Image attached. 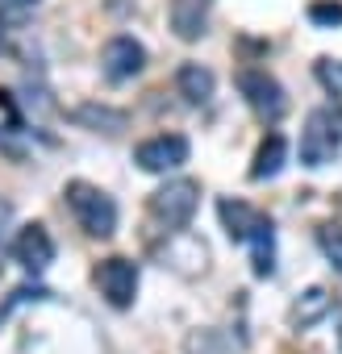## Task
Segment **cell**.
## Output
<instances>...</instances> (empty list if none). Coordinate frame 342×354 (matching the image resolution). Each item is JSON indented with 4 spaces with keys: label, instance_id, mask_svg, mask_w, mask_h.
Segmentation results:
<instances>
[{
    "label": "cell",
    "instance_id": "18",
    "mask_svg": "<svg viewBox=\"0 0 342 354\" xmlns=\"http://www.w3.org/2000/svg\"><path fill=\"white\" fill-rule=\"evenodd\" d=\"M313 75H317V84L330 96H342V59H317L313 63Z\"/></svg>",
    "mask_w": 342,
    "mask_h": 354
},
{
    "label": "cell",
    "instance_id": "17",
    "mask_svg": "<svg viewBox=\"0 0 342 354\" xmlns=\"http://www.w3.org/2000/svg\"><path fill=\"white\" fill-rule=\"evenodd\" d=\"M317 246H321V254L330 259V267L342 275V225H321V230H317Z\"/></svg>",
    "mask_w": 342,
    "mask_h": 354
},
{
    "label": "cell",
    "instance_id": "10",
    "mask_svg": "<svg viewBox=\"0 0 342 354\" xmlns=\"http://www.w3.org/2000/svg\"><path fill=\"white\" fill-rule=\"evenodd\" d=\"M209 9L213 0H171L167 5V21H171V34L180 42H197L209 26Z\"/></svg>",
    "mask_w": 342,
    "mask_h": 354
},
{
    "label": "cell",
    "instance_id": "16",
    "mask_svg": "<svg viewBox=\"0 0 342 354\" xmlns=\"http://www.w3.org/2000/svg\"><path fill=\"white\" fill-rule=\"evenodd\" d=\"M184 350H188V354H234V346H230L226 333H217V329H192V333L184 337Z\"/></svg>",
    "mask_w": 342,
    "mask_h": 354
},
{
    "label": "cell",
    "instance_id": "3",
    "mask_svg": "<svg viewBox=\"0 0 342 354\" xmlns=\"http://www.w3.org/2000/svg\"><path fill=\"white\" fill-rule=\"evenodd\" d=\"M342 150V109H313L300 129V162L305 167H325Z\"/></svg>",
    "mask_w": 342,
    "mask_h": 354
},
{
    "label": "cell",
    "instance_id": "14",
    "mask_svg": "<svg viewBox=\"0 0 342 354\" xmlns=\"http://www.w3.org/2000/svg\"><path fill=\"white\" fill-rule=\"evenodd\" d=\"M71 121H80V125H88V129H105V133H121L129 117H125L121 109H109V104H80V109L71 113Z\"/></svg>",
    "mask_w": 342,
    "mask_h": 354
},
{
    "label": "cell",
    "instance_id": "5",
    "mask_svg": "<svg viewBox=\"0 0 342 354\" xmlns=\"http://www.w3.org/2000/svg\"><path fill=\"white\" fill-rule=\"evenodd\" d=\"M92 283L100 288V296H105L113 308H129L134 296H138V263L125 259V254H109V259L96 263Z\"/></svg>",
    "mask_w": 342,
    "mask_h": 354
},
{
    "label": "cell",
    "instance_id": "12",
    "mask_svg": "<svg viewBox=\"0 0 342 354\" xmlns=\"http://www.w3.org/2000/svg\"><path fill=\"white\" fill-rule=\"evenodd\" d=\"M213 88H217V80H213V71L201 67V63H184V67L176 71V92H180L188 104H209V100H213Z\"/></svg>",
    "mask_w": 342,
    "mask_h": 354
},
{
    "label": "cell",
    "instance_id": "2",
    "mask_svg": "<svg viewBox=\"0 0 342 354\" xmlns=\"http://www.w3.org/2000/svg\"><path fill=\"white\" fill-rule=\"evenodd\" d=\"M197 205H201V184L197 180H167L163 188L150 192L146 213H150L154 225H163V234H180L192 221Z\"/></svg>",
    "mask_w": 342,
    "mask_h": 354
},
{
    "label": "cell",
    "instance_id": "19",
    "mask_svg": "<svg viewBox=\"0 0 342 354\" xmlns=\"http://www.w3.org/2000/svg\"><path fill=\"white\" fill-rule=\"evenodd\" d=\"M309 21L321 26V30L342 26V0H313V5H309Z\"/></svg>",
    "mask_w": 342,
    "mask_h": 354
},
{
    "label": "cell",
    "instance_id": "20",
    "mask_svg": "<svg viewBox=\"0 0 342 354\" xmlns=\"http://www.w3.org/2000/svg\"><path fill=\"white\" fill-rule=\"evenodd\" d=\"M9 225H13V205H9L5 196H0V238L9 234Z\"/></svg>",
    "mask_w": 342,
    "mask_h": 354
},
{
    "label": "cell",
    "instance_id": "7",
    "mask_svg": "<svg viewBox=\"0 0 342 354\" xmlns=\"http://www.w3.org/2000/svg\"><path fill=\"white\" fill-rule=\"evenodd\" d=\"M142 67H146V46H142L138 38L113 34V38L100 46V71H105V80L125 84V80H134Z\"/></svg>",
    "mask_w": 342,
    "mask_h": 354
},
{
    "label": "cell",
    "instance_id": "15",
    "mask_svg": "<svg viewBox=\"0 0 342 354\" xmlns=\"http://www.w3.org/2000/svg\"><path fill=\"white\" fill-rule=\"evenodd\" d=\"M251 267H255L259 279L276 275V225H263L255 234V242H251Z\"/></svg>",
    "mask_w": 342,
    "mask_h": 354
},
{
    "label": "cell",
    "instance_id": "4",
    "mask_svg": "<svg viewBox=\"0 0 342 354\" xmlns=\"http://www.w3.org/2000/svg\"><path fill=\"white\" fill-rule=\"evenodd\" d=\"M234 84H238L242 100L251 104V113H255L259 121L276 125V121L288 113V92H284V84H280L276 75H267L263 67H242Z\"/></svg>",
    "mask_w": 342,
    "mask_h": 354
},
{
    "label": "cell",
    "instance_id": "1",
    "mask_svg": "<svg viewBox=\"0 0 342 354\" xmlns=\"http://www.w3.org/2000/svg\"><path fill=\"white\" fill-rule=\"evenodd\" d=\"M63 201L75 217V225L88 234V238H113L117 234V205L105 188L88 184V180H71L63 188Z\"/></svg>",
    "mask_w": 342,
    "mask_h": 354
},
{
    "label": "cell",
    "instance_id": "11",
    "mask_svg": "<svg viewBox=\"0 0 342 354\" xmlns=\"http://www.w3.org/2000/svg\"><path fill=\"white\" fill-rule=\"evenodd\" d=\"M284 162H288V142H284V133H267V138L259 142V150H255L246 175H251L255 184H263V180H276V175L284 171Z\"/></svg>",
    "mask_w": 342,
    "mask_h": 354
},
{
    "label": "cell",
    "instance_id": "8",
    "mask_svg": "<svg viewBox=\"0 0 342 354\" xmlns=\"http://www.w3.org/2000/svg\"><path fill=\"white\" fill-rule=\"evenodd\" d=\"M217 217H222V225H226V234L234 238V242H255V234L263 230V225H271V217L267 213H259L255 205H246V201H238V196H222L217 201Z\"/></svg>",
    "mask_w": 342,
    "mask_h": 354
},
{
    "label": "cell",
    "instance_id": "22",
    "mask_svg": "<svg viewBox=\"0 0 342 354\" xmlns=\"http://www.w3.org/2000/svg\"><path fill=\"white\" fill-rule=\"evenodd\" d=\"M0 50H5V26H0Z\"/></svg>",
    "mask_w": 342,
    "mask_h": 354
},
{
    "label": "cell",
    "instance_id": "9",
    "mask_svg": "<svg viewBox=\"0 0 342 354\" xmlns=\"http://www.w3.org/2000/svg\"><path fill=\"white\" fill-rule=\"evenodd\" d=\"M13 259H17L30 275H42V271L55 263V242H51L46 225H26V230H17V238H13Z\"/></svg>",
    "mask_w": 342,
    "mask_h": 354
},
{
    "label": "cell",
    "instance_id": "6",
    "mask_svg": "<svg viewBox=\"0 0 342 354\" xmlns=\"http://www.w3.org/2000/svg\"><path fill=\"white\" fill-rule=\"evenodd\" d=\"M134 162L150 175H167L188 162V138L184 133H154L134 146Z\"/></svg>",
    "mask_w": 342,
    "mask_h": 354
},
{
    "label": "cell",
    "instance_id": "23",
    "mask_svg": "<svg viewBox=\"0 0 342 354\" xmlns=\"http://www.w3.org/2000/svg\"><path fill=\"white\" fill-rule=\"evenodd\" d=\"M338 350H342V333H338Z\"/></svg>",
    "mask_w": 342,
    "mask_h": 354
},
{
    "label": "cell",
    "instance_id": "21",
    "mask_svg": "<svg viewBox=\"0 0 342 354\" xmlns=\"http://www.w3.org/2000/svg\"><path fill=\"white\" fill-rule=\"evenodd\" d=\"M0 5H5V9H17V13H26V9H38L42 0H0Z\"/></svg>",
    "mask_w": 342,
    "mask_h": 354
},
{
    "label": "cell",
    "instance_id": "13",
    "mask_svg": "<svg viewBox=\"0 0 342 354\" xmlns=\"http://www.w3.org/2000/svg\"><path fill=\"white\" fill-rule=\"evenodd\" d=\"M330 308H334V296H330L325 288H309V292H300V296L292 300L288 321H292L296 329H309V325H317Z\"/></svg>",
    "mask_w": 342,
    "mask_h": 354
}]
</instances>
